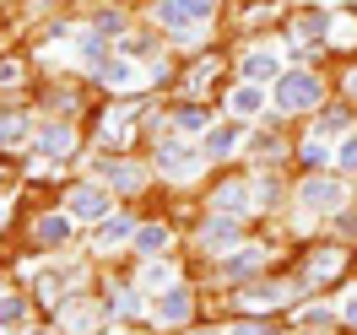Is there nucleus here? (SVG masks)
I'll use <instances>...</instances> for the list:
<instances>
[{
    "mask_svg": "<svg viewBox=\"0 0 357 335\" xmlns=\"http://www.w3.org/2000/svg\"><path fill=\"white\" fill-rule=\"evenodd\" d=\"M276 103L282 109H314L319 103V81H314L309 70H292V76H282V87H276Z\"/></svg>",
    "mask_w": 357,
    "mask_h": 335,
    "instance_id": "obj_1",
    "label": "nucleus"
},
{
    "mask_svg": "<svg viewBox=\"0 0 357 335\" xmlns=\"http://www.w3.org/2000/svg\"><path fill=\"white\" fill-rule=\"evenodd\" d=\"M22 141V119H0V146H17Z\"/></svg>",
    "mask_w": 357,
    "mask_h": 335,
    "instance_id": "obj_14",
    "label": "nucleus"
},
{
    "mask_svg": "<svg viewBox=\"0 0 357 335\" xmlns=\"http://www.w3.org/2000/svg\"><path fill=\"white\" fill-rule=\"evenodd\" d=\"M38 335H44V330H38Z\"/></svg>",
    "mask_w": 357,
    "mask_h": 335,
    "instance_id": "obj_20",
    "label": "nucleus"
},
{
    "mask_svg": "<svg viewBox=\"0 0 357 335\" xmlns=\"http://www.w3.org/2000/svg\"><path fill=\"white\" fill-rule=\"evenodd\" d=\"M157 17H162V22H174V27L206 22V17H211V0H162V6H157Z\"/></svg>",
    "mask_w": 357,
    "mask_h": 335,
    "instance_id": "obj_2",
    "label": "nucleus"
},
{
    "mask_svg": "<svg viewBox=\"0 0 357 335\" xmlns=\"http://www.w3.org/2000/svg\"><path fill=\"white\" fill-rule=\"evenodd\" d=\"M162 244H168V233H162V227H141V233H135V249H146V254L162 249Z\"/></svg>",
    "mask_w": 357,
    "mask_h": 335,
    "instance_id": "obj_11",
    "label": "nucleus"
},
{
    "mask_svg": "<svg viewBox=\"0 0 357 335\" xmlns=\"http://www.w3.org/2000/svg\"><path fill=\"white\" fill-rule=\"evenodd\" d=\"M162 168H195V157L184 152L178 141H162Z\"/></svg>",
    "mask_w": 357,
    "mask_h": 335,
    "instance_id": "obj_9",
    "label": "nucleus"
},
{
    "mask_svg": "<svg viewBox=\"0 0 357 335\" xmlns=\"http://www.w3.org/2000/svg\"><path fill=\"white\" fill-rule=\"evenodd\" d=\"M233 146H238V130H233V125H222V130H211V141H206V152H211V157H227Z\"/></svg>",
    "mask_w": 357,
    "mask_h": 335,
    "instance_id": "obj_8",
    "label": "nucleus"
},
{
    "mask_svg": "<svg viewBox=\"0 0 357 335\" xmlns=\"http://www.w3.org/2000/svg\"><path fill=\"white\" fill-rule=\"evenodd\" d=\"M206 244H233V222H211L206 227Z\"/></svg>",
    "mask_w": 357,
    "mask_h": 335,
    "instance_id": "obj_15",
    "label": "nucleus"
},
{
    "mask_svg": "<svg viewBox=\"0 0 357 335\" xmlns=\"http://www.w3.org/2000/svg\"><path fill=\"white\" fill-rule=\"evenodd\" d=\"M70 217H82V222L109 217V195H103V189H92V184H82V189L70 195Z\"/></svg>",
    "mask_w": 357,
    "mask_h": 335,
    "instance_id": "obj_3",
    "label": "nucleus"
},
{
    "mask_svg": "<svg viewBox=\"0 0 357 335\" xmlns=\"http://www.w3.org/2000/svg\"><path fill=\"white\" fill-rule=\"evenodd\" d=\"M255 260H260V254H255V249H244V254H233V260L222 265V276H244V270H255Z\"/></svg>",
    "mask_w": 357,
    "mask_h": 335,
    "instance_id": "obj_12",
    "label": "nucleus"
},
{
    "mask_svg": "<svg viewBox=\"0 0 357 335\" xmlns=\"http://www.w3.org/2000/svg\"><path fill=\"white\" fill-rule=\"evenodd\" d=\"M347 319H352V325H357V303H352V309H347Z\"/></svg>",
    "mask_w": 357,
    "mask_h": 335,
    "instance_id": "obj_19",
    "label": "nucleus"
},
{
    "mask_svg": "<svg viewBox=\"0 0 357 335\" xmlns=\"http://www.w3.org/2000/svg\"><path fill=\"white\" fill-rule=\"evenodd\" d=\"M125 233H130V227H125V222H103V233H98V244H119Z\"/></svg>",
    "mask_w": 357,
    "mask_h": 335,
    "instance_id": "obj_16",
    "label": "nucleus"
},
{
    "mask_svg": "<svg viewBox=\"0 0 357 335\" xmlns=\"http://www.w3.org/2000/svg\"><path fill=\"white\" fill-rule=\"evenodd\" d=\"M341 162H347V168H357V141H347V146H341Z\"/></svg>",
    "mask_w": 357,
    "mask_h": 335,
    "instance_id": "obj_18",
    "label": "nucleus"
},
{
    "mask_svg": "<svg viewBox=\"0 0 357 335\" xmlns=\"http://www.w3.org/2000/svg\"><path fill=\"white\" fill-rule=\"evenodd\" d=\"M157 319H162V325H178V319H190V292H168V297L157 303Z\"/></svg>",
    "mask_w": 357,
    "mask_h": 335,
    "instance_id": "obj_5",
    "label": "nucleus"
},
{
    "mask_svg": "<svg viewBox=\"0 0 357 335\" xmlns=\"http://www.w3.org/2000/svg\"><path fill=\"white\" fill-rule=\"evenodd\" d=\"M38 238H44V244H60V238H66V222H60V217L38 222Z\"/></svg>",
    "mask_w": 357,
    "mask_h": 335,
    "instance_id": "obj_13",
    "label": "nucleus"
},
{
    "mask_svg": "<svg viewBox=\"0 0 357 335\" xmlns=\"http://www.w3.org/2000/svg\"><path fill=\"white\" fill-rule=\"evenodd\" d=\"M303 205H314V211H331V205H341V184H331V179L303 184Z\"/></svg>",
    "mask_w": 357,
    "mask_h": 335,
    "instance_id": "obj_4",
    "label": "nucleus"
},
{
    "mask_svg": "<svg viewBox=\"0 0 357 335\" xmlns=\"http://www.w3.org/2000/svg\"><path fill=\"white\" fill-rule=\"evenodd\" d=\"M38 146H44L49 157H66V152H70V130H60V125H49V130L38 135Z\"/></svg>",
    "mask_w": 357,
    "mask_h": 335,
    "instance_id": "obj_7",
    "label": "nucleus"
},
{
    "mask_svg": "<svg viewBox=\"0 0 357 335\" xmlns=\"http://www.w3.org/2000/svg\"><path fill=\"white\" fill-rule=\"evenodd\" d=\"M244 76H249V81H271V76H276V54H249Z\"/></svg>",
    "mask_w": 357,
    "mask_h": 335,
    "instance_id": "obj_6",
    "label": "nucleus"
},
{
    "mask_svg": "<svg viewBox=\"0 0 357 335\" xmlns=\"http://www.w3.org/2000/svg\"><path fill=\"white\" fill-rule=\"evenodd\" d=\"M17 313H22V309H17V297H0V325H17Z\"/></svg>",
    "mask_w": 357,
    "mask_h": 335,
    "instance_id": "obj_17",
    "label": "nucleus"
},
{
    "mask_svg": "<svg viewBox=\"0 0 357 335\" xmlns=\"http://www.w3.org/2000/svg\"><path fill=\"white\" fill-rule=\"evenodd\" d=\"M260 103H266V98H260V87H238V92H233V109H238V114H255Z\"/></svg>",
    "mask_w": 357,
    "mask_h": 335,
    "instance_id": "obj_10",
    "label": "nucleus"
}]
</instances>
